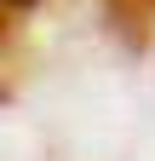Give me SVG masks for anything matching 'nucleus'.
I'll return each mask as SVG.
<instances>
[{"label": "nucleus", "instance_id": "1", "mask_svg": "<svg viewBox=\"0 0 155 161\" xmlns=\"http://www.w3.org/2000/svg\"><path fill=\"white\" fill-rule=\"evenodd\" d=\"M6 6H23V0H6Z\"/></svg>", "mask_w": 155, "mask_h": 161}]
</instances>
